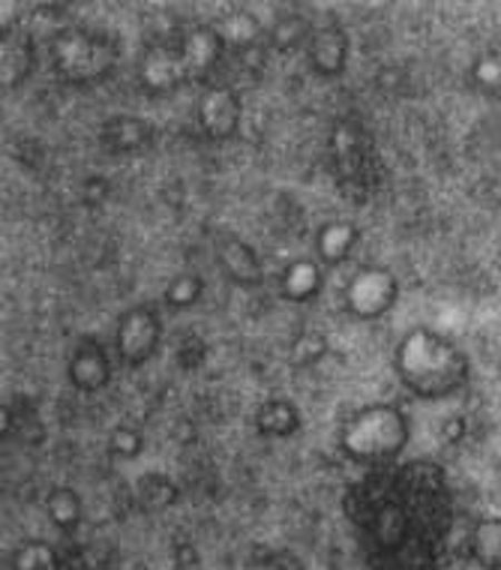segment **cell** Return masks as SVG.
<instances>
[{
	"instance_id": "1",
	"label": "cell",
	"mask_w": 501,
	"mask_h": 570,
	"mask_svg": "<svg viewBox=\"0 0 501 570\" xmlns=\"http://www.w3.org/2000/svg\"><path fill=\"white\" fill-rule=\"evenodd\" d=\"M442 472L426 465H405L400 472H382L357 483L345 502L364 556L379 570H400L409 547L421 543L418 520L444 522ZM448 525V522H444Z\"/></svg>"
},
{
	"instance_id": "2",
	"label": "cell",
	"mask_w": 501,
	"mask_h": 570,
	"mask_svg": "<svg viewBox=\"0 0 501 570\" xmlns=\"http://www.w3.org/2000/svg\"><path fill=\"white\" fill-rule=\"evenodd\" d=\"M393 370L409 394L421 400H448L469 384V357L451 336L433 327H414L393 352Z\"/></svg>"
},
{
	"instance_id": "3",
	"label": "cell",
	"mask_w": 501,
	"mask_h": 570,
	"mask_svg": "<svg viewBox=\"0 0 501 570\" xmlns=\"http://www.w3.org/2000/svg\"><path fill=\"white\" fill-rule=\"evenodd\" d=\"M226 51V37L214 24H202L184 33L177 42H159L145 49L138 60V81L141 88L163 97L180 90L193 81H205Z\"/></svg>"
},
{
	"instance_id": "4",
	"label": "cell",
	"mask_w": 501,
	"mask_h": 570,
	"mask_svg": "<svg viewBox=\"0 0 501 570\" xmlns=\"http://www.w3.org/2000/svg\"><path fill=\"white\" fill-rule=\"evenodd\" d=\"M409 439H412L409 417L391 403L364 405L343 423L340 433L343 453L361 465H382L396 460L405 451Z\"/></svg>"
},
{
	"instance_id": "5",
	"label": "cell",
	"mask_w": 501,
	"mask_h": 570,
	"mask_svg": "<svg viewBox=\"0 0 501 570\" xmlns=\"http://www.w3.org/2000/svg\"><path fill=\"white\" fill-rule=\"evenodd\" d=\"M51 72L67 85H94L118 63V46L88 28H63L49 42Z\"/></svg>"
},
{
	"instance_id": "6",
	"label": "cell",
	"mask_w": 501,
	"mask_h": 570,
	"mask_svg": "<svg viewBox=\"0 0 501 570\" xmlns=\"http://www.w3.org/2000/svg\"><path fill=\"white\" fill-rule=\"evenodd\" d=\"M400 301V279L391 267L366 265L348 279L343 292L345 313L357 322H375L396 306Z\"/></svg>"
},
{
	"instance_id": "7",
	"label": "cell",
	"mask_w": 501,
	"mask_h": 570,
	"mask_svg": "<svg viewBox=\"0 0 501 570\" xmlns=\"http://www.w3.org/2000/svg\"><path fill=\"white\" fill-rule=\"evenodd\" d=\"M163 345V318L150 306H132L118 318L115 331V348H118L124 366H145Z\"/></svg>"
},
{
	"instance_id": "8",
	"label": "cell",
	"mask_w": 501,
	"mask_h": 570,
	"mask_svg": "<svg viewBox=\"0 0 501 570\" xmlns=\"http://www.w3.org/2000/svg\"><path fill=\"white\" fill-rule=\"evenodd\" d=\"M240 118H244V102L232 88L214 85V88L202 90V97L196 102V120L198 129L214 141H228L237 136L240 129Z\"/></svg>"
},
{
	"instance_id": "9",
	"label": "cell",
	"mask_w": 501,
	"mask_h": 570,
	"mask_svg": "<svg viewBox=\"0 0 501 570\" xmlns=\"http://www.w3.org/2000/svg\"><path fill=\"white\" fill-rule=\"evenodd\" d=\"M306 60L318 79L343 76L348 63V33L340 24H322L306 33Z\"/></svg>"
},
{
	"instance_id": "10",
	"label": "cell",
	"mask_w": 501,
	"mask_h": 570,
	"mask_svg": "<svg viewBox=\"0 0 501 570\" xmlns=\"http://www.w3.org/2000/svg\"><path fill=\"white\" fill-rule=\"evenodd\" d=\"M67 375L69 384L81 391V394H97L102 391L111 379V364H109V354L99 343L94 340H81L76 345V352L69 357L67 364Z\"/></svg>"
},
{
	"instance_id": "11",
	"label": "cell",
	"mask_w": 501,
	"mask_h": 570,
	"mask_svg": "<svg viewBox=\"0 0 501 570\" xmlns=\"http://www.w3.org/2000/svg\"><path fill=\"white\" fill-rule=\"evenodd\" d=\"M217 262L219 271L235 285H262V279H265V267H262V258H258L256 249L235 235L219 240Z\"/></svg>"
},
{
	"instance_id": "12",
	"label": "cell",
	"mask_w": 501,
	"mask_h": 570,
	"mask_svg": "<svg viewBox=\"0 0 501 570\" xmlns=\"http://www.w3.org/2000/svg\"><path fill=\"white\" fill-rule=\"evenodd\" d=\"M99 141L111 154H138L154 141V127L136 115H115L99 129Z\"/></svg>"
},
{
	"instance_id": "13",
	"label": "cell",
	"mask_w": 501,
	"mask_h": 570,
	"mask_svg": "<svg viewBox=\"0 0 501 570\" xmlns=\"http://www.w3.org/2000/svg\"><path fill=\"white\" fill-rule=\"evenodd\" d=\"M357 240H361V232H357L354 223H348V219H331L315 235V262L322 267L343 265L354 253Z\"/></svg>"
},
{
	"instance_id": "14",
	"label": "cell",
	"mask_w": 501,
	"mask_h": 570,
	"mask_svg": "<svg viewBox=\"0 0 501 570\" xmlns=\"http://www.w3.org/2000/svg\"><path fill=\"white\" fill-rule=\"evenodd\" d=\"M325 285V271L315 258H297L279 276V292L292 304H310Z\"/></svg>"
},
{
	"instance_id": "15",
	"label": "cell",
	"mask_w": 501,
	"mask_h": 570,
	"mask_svg": "<svg viewBox=\"0 0 501 570\" xmlns=\"http://www.w3.org/2000/svg\"><path fill=\"white\" fill-rule=\"evenodd\" d=\"M256 426L262 435L271 439H288L301 430V412L288 400H267L256 412Z\"/></svg>"
},
{
	"instance_id": "16",
	"label": "cell",
	"mask_w": 501,
	"mask_h": 570,
	"mask_svg": "<svg viewBox=\"0 0 501 570\" xmlns=\"http://www.w3.org/2000/svg\"><path fill=\"white\" fill-rule=\"evenodd\" d=\"M469 550L478 568L501 570V517H490L474 525Z\"/></svg>"
},
{
	"instance_id": "17",
	"label": "cell",
	"mask_w": 501,
	"mask_h": 570,
	"mask_svg": "<svg viewBox=\"0 0 501 570\" xmlns=\"http://www.w3.org/2000/svg\"><path fill=\"white\" fill-rule=\"evenodd\" d=\"M46 513L55 522V529L72 531L81 522V495L72 487H55L46 495Z\"/></svg>"
},
{
	"instance_id": "18",
	"label": "cell",
	"mask_w": 501,
	"mask_h": 570,
	"mask_svg": "<svg viewBox=\"0 0 501 570\" xmlns=\"http://www.w3.org/2000/svg\"><path fill=\"white\" fill-rule=\"evenodd\" d=\"M0 63H3V76H0L3 90L19 88L21 81L28 79L30 69H33V49H28V40H3Z\"/></svg>"
},
{
	"instance_id": "19",
	"label": "cell",
	"mask_w": 501,
	"mask_h": 570,
	"mask_svg": "<svg viewBox=\"0 0 501 570\" xmlns=\"http://www.w3.org/2000/svg\"><path fill=\"white\" fill-rule=\"evenodd\" d=\"M12 570H58V552L46 541L21 543L12 552Z\"/></svg>"
},
{
	"instance_id": "20",
	"label": "cell",
	"mask_w": 501,
	"mask_h": 570,
	"mask_svg": "<svg viewBox=\"0 0 501 570\" xmlns=\"http://www.w3.org/2000/svg\"><path fill=\"white\" fill-rule=\"evenodd\" d=\"M205 292V283H202V276L196 274H177L171 283L166 285V304L171 309H189V306L198 304V297Z\"/></svg>"
},
{
	"instance_id": "21",
	"label": "cell",
	"mask_w": 501,
	"mask_h": 570,
	"mask_svg": "<svg viewBox=\"0 0 501 570\" xmlns=\"http://www.w3.org/2000/svg\"><path fill=\"white\" fill-rule=\"evenodd\" d=\"M472 79L478 85V90L490 94V97H501V55L487 51V55L474 60Z\"/></svg>"
},
{
	"instance_id": "22",
	"label": "cell",
	"mask_w": 501,
	"mask_h": 570,
	"mask_svg": "<svg viewBox=\"0 0 501 570\" xmlns=\"http://www.w3.org/2000/svg\"><path fill=\"white\" fill-rule=\"evenodd\" d=\"M141 495H145L148 504H154V508H166V504L175 502L177 490L166 474H148V478L141 481Z\"/></svg>"
},
{
	"instance_id": "23",
	"label": "cell",
	"mask_w": 501,
	"mask_h": 570,
	"mask_svg": "<svg viewBox=\"0 0 501 570\" xmlns=\"http://www.w3.org/2000/svg\"><path fill=\"white\" fill-rule=\"evenodd\" d=\"M141 444H145V439H141V433L132 430V426H115V430H111L109 451L115 453V456L132 460V456L141 453Z\"/></svg>"
},
{
	"instance_id": "24",
	"label": "cell",
	"mask_w": 501,
	"mask_h": 570,
	"mask_svg": "<svg viewBox=\"0 0 501 570\" xmlns=\"http://www.w3.org/2000/svg\"><path fill=\"white\" fill-rule=\"evenodd\" d=\"M325 348H327L325 336L304 334V336H301V340H297V345H295V364L297 366L313 364V361H318V357L325 354Z\"/></svg>"
},
{
	"instance_id": "25",
	"label": "cell",
	"mask_w": 501,
	"mask_h": 570,
	"mask_svg": "<svg viewBox=\"0 0 501 570\" xmlns=\"http://www.w3.org/2000/svg\"><path fill=\"white\" fill-rule=\"evenodd\" d=\"M462 433H465V421H462V417H451V421L444 423L442 435L448 439V442H456Z\"/></svg>"
}]
</instances>
